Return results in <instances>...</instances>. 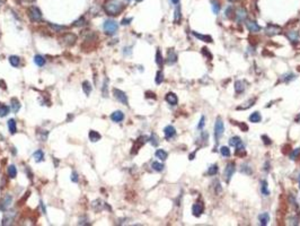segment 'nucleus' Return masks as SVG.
Listing matches in <instances>:
<instances>
[{
	"mask_svg": "<svg viewBox=\"0 0 300 226\" xmlns=\"http://www.w3.org/2000/svg\"><path fill=\"white\" fill-rule=\"evenodd\" d=\"M104 10L111 16H116L123 10V5L119 0H107L104 3Z\"/></svg>",
	"mask_w": 300,
	"mask_h": 226,
	"instance_id": "1",
	"label": "nucleus"
},
{
	"mask_svg": "<svg viewBox=\"0 0 300 226\" xmlns=\"http://www.w3.org/2000/svg\"><path fill=\"white\" fill-rule=\"evenodd\" d=\"M229 144H230V146H234V147L236 148V155L241 156V155L246 154V152H245V146H244L243 141L240 140L239 137H232V138L229 140Z\"/></svg>",
	"mask_w": 300,
	"mask_h": 226,
	"instance_id": "2",
	"label": "nucleus"
},
{
	"mask_svg": "<svg viewBox=\"0 0 300 226\" xmlns=\"http://www.w3.org/2000/svg\"><path fill=\"white\" fill-rule=\"evenodd\" d=\"M223 131H225L223 122H222V120L220 118H218L217 121H216V124H214V139H216V143H218L220 140V138L223 134Z\"/></svg>",
	"mask_w": 300,
	"mask_h": 226,
	"instance_id": "3",
	"label": "nucleus"
},
{
	"mask_svg": "<svg viewBox=\"0 0 300 226\" xmlns=\"http://www.w3.org/2000/svg\"><path fill=\"white\" fill-rule=\"evenodd\" d=\"M119 30V25L116 24V21H112V19H108L104 23V31L106 34L108 35H113L116 33V31Z\"/></svg>",
	"mask_w": 300,
	"mask_h": 226,
	"instance_id": "4",
	"label": "nucleus"
},
{
	"mask_svg": "<svg viewBox=\"0 0 300 226\" xmlns=\"http://www.w3.org/2000/svg\"><path fill=\"white\" fill-rule=\"evenodd\" d=\"M235 171H236L235 163H234V162L228 163L227 166H226V168H225V180H226V182H227V183L231 180V176L234 175Z\"/></svg>",
	"mask_w": 300,
	"mask_h": 226,
	"instance_id": "5",
	"label": "nucleus"
},
{
	"mask_svg": "<svg viewBox=\"0 0 300 226\" xmlns=\"http://www.w3.org/2000/svg\"><path fill=\"white\" fill-rule=\"evenodd\" d=\"M28 16L33 21H41L42 18V14L39 8L36 7H31L30 10H28Z\"/></svg>",
	"mask_w": 300,
	"mask_h": 226,
	"instance_id": "6",
	"label": "nucleus"
},
{
	"mask_svg": "<svg viewBox=\"0 0 300 226\" xmlns=\"http://www.w3.org/2000/svg\"><path fill=\"white\" fill-rule=\"evenodd\" d=\"M113 94H114V96H115V98H116L117 101H120L122 104H124V105H128V104H129V102H128V96L125 95L124 92H122V91H120V89L114 88Z\"/></svg>",
	"mask_w": 300,
	"mask_h": 226,
	"instance_id": "7",
	"label": "nucleus"
},
{
	"mask_svg": "<svg viewBox=\"0 0 300 226\" xmlns=\"http://www.w3.org/2000/svg\"><path fill=\"white\" fill-rule=\"evenodd\" d=\"M77 41V36L72 34V33H68V34H64L61 39V42H62L64 45H73Z\"/></svg>",
	"mask_w": 300,
	"mask_h": 226,
	"instance_id": "8",
	"label": "nucleus"
},
{
	"mask_svg": "<svg viewBox=\"0 0 300 226\" xmlns=\"http://www.w3.org/2000/svg\"><path fill=\"white\" fill-rule=\"evenodd\" d=\"M235 14H236V21L238 23H241V21H246V17H247V11L245 8H243V7H239L237 8V10L235 11Z\"/></svg>",
	"mask_w": 300,
	"mask_h": 226,
	"instance_id": "9",
	"label": "nucleus"
},
{
	"mask_svg": "<svg viewBox=\"0 0 300 226\" xmlns=\"http://www.w3.org/2000/svg\"><path fill=\"white\" fill-rule=\"evenodd\" d=\"M281 27L279 26H275V25H268V27L265 28V33L266 35L269 36H274V35H278L281 33Z\"/></svg>",
	"mask_w": 300,
	"mask_h": 226,
	"instance_id": "10",
	"label": "nucleus"
},
{
	"mask_svg": "<svg viewBox=\"0 0 300 226\" xmlns=\"http://www.w3.org/2000/svg\"><path fill=\"white\" fill-rule=\"evenodd\" d=\"M246 21L245 24H246V26H247L249 32H252V33H257V32H259L261 27H259V25L256 21Z\"/></svg>",
	"mask_w": 300,
	"mask_h": 226,
	"instance_id": "11",
	"label": "nucleus"
},
{
	"mask_svg": "<svg viewBox=\"0 0 300 226\" xmlns=\"http://www.w3.org/2000/svg\"><path fill=\"white\" fill-rule=\"evenodd\" d=\"M164 134H165L166 139H172L176 134V130L173 125H167L164 129Z\"/></svg>",
	"mask_w": 300,
	"mask_h": 226,
	"instance_id": "12",
	"label": "nucleus"
},
{
	"mask_svg": "<svg viewBox=\"0 0 300 226\" xmlns=\"http://www.w3.org/2000/svg\"><path fill=\"white\" fill-rule=\"evenodd\" d=\"M165 100L166 102L168 104H170V105H176L177 102H178V98H177V96L174 93H167L165 96Z\"/></svg>",
	"mask_w": 300,
	"mask_h": 226,
	"instance_id": "13",
	"label": "nucleus"
},
{
	"mask_svg": "<svg viewBox=\"0 0 300 226\" xmlns=\"http://www.w3.org/2000/svg\"><path fill=\"white\" fill-rule=\"evenodd\" d=\"M287 37H288L292 43H298V42L300 41L299 34H298V32H296V31L288 32V33H287Z\"/></svg>",
	"mask_w": 300,
	"mask_h": 226,
	"instance_id": "14",
	"label": "nucleus"
},
{
	"mask_svg": "<svg viewBox=\"0 0 300 226\" xmlns=\"http://www.w3.org/2000/svg\"><path fill=\"white\" fill-rule=\"evenodd\" d=\"M111 119L114 122H121L123 119H124V114L122 111H115V112L112 113L111 115Z\"/></svg>",
	"mask_w": 300,
	"mask_h": 226,
	"instance_id": "15",
	"label": "nucleus"
},
{
	"mask_svg": "<svg viewBox=\"0 0 300 226\" xmlns=\"http://www.w3.org/2000/svg\"><path fill=\"white\" fill-rule=\"evenodd\" d=\"M177 61V54L175 53V51L173 50V49H170L169 51H168V54H167V62L169 63V64H173V63H175Z\"/></svg>",
	"mask_w": 300,
	"mask_h": 226,
	"instance_id": "16",
	"label": "nucleus"
},
{
	"mask_svg": "<svg viewBox=\"0 0 300 226\" xmlns=\"http://www.w3.org/2000/svg\"><path fill=\"white\" fill-rule=\"evenodd\" d=\"M202 211H203V208H202V205L201 204H194V205L192 206V213H193V215L199 217V216H201L202 214Z\"/></svg>",
	"mask_w": 300,
	"mask_h": 226,
	"instance_id": "17",
	"label": "nucleus"
},
{
	"mask_svg": "<svg viewBox=\"0 0 300 226\" xmlns=\"http://www.w3.org/2000/svg\"><path fill=\"white\" fill-rule=\"evenodd\" d=\"M11 204V197L10 195H6L5 198H3V200L1 201V205H0V209L1 210H5V209H7Z\"/></svg>",
	"mask_w": 300,
	"mask_h": 226,
	"instance_id": "18",
	"label": "nucleus"
},
{
	"mask_svg": "<svg viewBox=\"0 0 300 226\" xmlns=\"http://www.w3.org/2000/svg\"><path fill=\"white\" fill-rule=\"evenodd\" d=\"M235 91L237 94H240L245 91V82L244 80H237L235 82Z\"/></svg>",
	"mask_w": 300,
	"mask_h": 226,
	"instance_id": "19",
	"label": "nucleus"
},
{
	"mask_svg": "<svg viewBox=\"0 0 300 226\" xmlns=\"http://www.w3.org/2000/svg\"><path fill=\"white\" fill-rule=\"evenodd\" d=\"M192 34L197 37V39H199V40H201V41H204V42H212V37L210 36V35H203V34H199V33H197V32H192Z\"/></svg>",
	"mask_w": 300,
	"mask_h": 226,
	"instance_id": "20",
	"label": "nucleus"
},
{
	"mask_svg": "<svg viewBox=\"0 0 300 226\" xmlns=\"http://www.w3.org/2000/svg\"><path fill=\"white\" fill-rule=\"evenodd\" d=\"M88 137H89V139L93 141V143H96V141H98L102 137H101V134H98L97 131H95V130H90L89 131V134H88Z\"/></svg>",
	"mask_w": 300,
	"mask_h": 226,
	"instance_id": "21",
	"label": "nucleus"
},
{
	"mask_svg": "<svg viewBox=\"0 0 300 226\" xmlns=\"http://www.w3.org/2000/svg\"><path fill=\"white\" fill-rule=\"evenodd\" d=\"M261 120H262V116H261L259 112H254L249 116V121L253 122V123H259V122H261Z\"/></svg>",
	"mask_w": 300,
	"mask_h": 226,
	"instance_id": "22",
	"label": "nucleus"
},
{
	"mask_svg": "<svg viewBox=\"0 0 300 226\" xmlns=\"http://www.w3.org/2000/svg\"><path fill=\"white\" fill-rule=\"evenodd\" d=\"M182 21V14H181V7H179V5H177L176 6V9L174 11V21H175L176 24H178L179 21Z\"/></svg>",
	"mask_w": 300,
	"mask_h": 226,
	"instance_id": "23",
	"label": "nucleus"
},
{
	"mask_svg": "<svg viewBox=\"0 0 300 226\" xmlns=\"http://www.w3.org/2000/svg\"><path fill=\"white\" fill-rule=\"evenodd\" d=\"M92 89H93V87H92V84L88 82V80H85L83 82V93L86 94V95H89L90 93H92Z\"/></svg>",
	"mask_w": 300,
	"mask_h": 226,
	"instance_id": "24",
	"label": "nucleus"
},
{
	"mask_svg": "<svg viewBox=\"0 0 300 226\" xmlns=\"http://www.w3.org/2000/svg\"><path fill=\"white\" fill-rule=\"evenodd\" d=\"M11 109L15 113H17V111H19V109H21V103L15 97L11 98Z\"/></svg>",
	"mask_w": 300,
	"mask_h": 226,
	"instance_id": "25",
	"label": "nucleus"
},
{
	"mask_svg": "<svg viewBox=\"0 0 300 226\" xmlns=\"http://www.w3.org/2000/svg\"><path fill=\"white\" fill-rule=\"evenodd\" d=\"M33 157H34L35 162H42V161L44 159V153L42 152L41 149H39V150H36V152L33 154Z\"/></svg>",
	"mask_w": 300,
	"mask_h": 226,
	"instance_id": "26",
	"label": "nucleus"
},
{
	"mask_svg": "<svg viewBox=\"0 0 300 226\" xmlns=\"http://www.w3.org/2000/svg\"><path fill=\"white\" fill-rule=\"evenodd\" d=\"M270 220V216L268 213H264L262 215H259V223L261 225H266Z\"/></svg>",
	"mask_w": 300,
	"mask_h": 226,
	"instance_id": "27",
	"label": "nucleus"
},
{
	"mask_svg": "<svg viewBox=\"0 0 300 226\" xmlns=\"http://www.w3.org/2000/svg\"><path fill=\"white\" fill-rule=\"evenodd\" d=\"M167 153H166L164 149H158L157 152H156V157L157 158H159L160 161H165L166 158H167Z\"/></svg>",
	"mask_w": 300,
	"mask_h": 226,
	"instance_id": "28",
	"label": "nucleus"
},
{
	"mask_svg": "<svg viewBox=\"0 0 300 226\" xmlns=\"http://www.w3.org/2000/svg\"><path fill=\"white\" fill-rule=\"evenodd\" d=\"M14 216H15V214H14V213H8L7 215L3 217V219H2V225L10 224L11 220H12V218H14Z\"/></svg>",
	"mask_w": 300,
	"mask_h": 226,
	"instance_id": "29",
	"label": "nucleus"
},
{
	"mask_svg": "<svg viewBox=\"0 0 300 226\" xmlns=\"http://www.w3.org/2000/svg\"><path fill=\"white\" fill-rule=\"evenodd\" d=\"M8 129H9V131H10V134H16V131H17V128H16V122H15V120L14 119H10L9 121H8Z\"/></svg>",
	"mask_w": 300,
	"mask_h": 226,
	"instance_id": "30",
	"label": "nucleus"
},
{
	"mask_svg": "<svg viewBox=\"0 0 300 226\" xmlns=\"http://www.w3.org/2000/svg\"><path fill=\"white\" fill-rule=\"evenodd\" d=\"M34 62H35V64H37L39 67H43L44 66V63H45V59L42 57V55H35L34 57Z\"/></svg>",
	"mask_w": 300,
	"mask_h": 226,
	"instance_id": "31",
	"label": "nucleus"
},
{
	"mask_svg": "<svg viewBox=\"0 0 300 226\" xmlns=\"http://www.w3.org/2000/svg\"><path fill=\"white\" fill-rule=\"evenodd\" d=\"M255 103V98H252V100H249L247 102L244 103V105H241V106H238V110H245V109H249V107H252L253 106V104Z\"/></svg>",
	"mask_w": 300,
	"mask_h": 226,
	"instance_id": "32",
	"label": "nucleus"
},
{
	"mask_svg": "<svg viewBox=\"0 0 300 226\" xmlns=\"http://www.w3.org/2000/svg\"><path fill=\"white\" fill-rule=\"evenodd\" d=\"M9 62H10V64L12 67H18L19 66V63H21V60H19V58L18 57H16V55H11L10 58H9Z\"/></svg>",
	"mask_w": 300,
	"mask_h": 226,
	"instance_id": "33",
	"label": "nucleus"
},
{
	"mask_svg": "<svg viewBox=\"0 0 300 226\" xmlns=\"http://www.w3.org/2000/svg\"><path fill=\"white\" fill-rule=\"evenodd\" d=\"M262 186H261V191H262V193L264 195H270V191H269V188H268V182L266 181H262Z\"/></svg>",
	"mask_w": 300,
	"mask_h": 226,
	"instance_id": "34",
	"label": "nucleus"
},
{
	"mask_svg": "<svg viewBox=\"0 0 300 226\" xmlns=\"http://www.w3.org/2000/svg\"><path fill=\"white\" fill-rule=\"evenodd\" d=\"M9 113V107L7 105H0V116L3 118Z\"/></svg>",
	"mask_w": 300,
	"mask_h": 226,
	"instance_id": "35",
	"label": "nucleus"
},
{
	"mask_svg": "<svg viewBox=\"0 0 300 226\" xmlns=\"http://www.w3.org/2000/svg\"><path fill=\"white\" fill-rule=\"evenodd\" d=\"M151 167L157 171V172H161L163 170H164V165L161 164V163H159V162H154L152 164H151Z\"/></svg>",
	"mask_w": 300,
	"mask_h": 226,
	"instance_id": "36",
	"label": "nucleus"
},
{
	"mask_svg": "<svg viewBox=\"0 0 300 226\" xmlns=\"http://www.w3.org/2000/svg\"><path fill=\"white\" fill-rule=\"evenodd\" d=\"M220 153H221V155H222L223 157H229V156H230V149L228 148L227 146H222V147L220 148Z\"/></svg>",
	"mask_w": 300,
	"mask_h": 226,
	"instance_id": "37",
	"label": "nucleus"
},
{
	"mask_svg": "<svg viewBox=\"0 0 300 226\" xmlns=\"http://www.w3.org/2000/svg\"><path fill=\"white\" fill-rule=\"evenodd\" d=\"M296 78V76L293 75V73H287V75H284V76H282V78H281V80L282 82H288L290 80H293Z\"/></svg>",
	"mask_w": 300,
	"mask_h": 226,
	"instance_id": "38",
	"label": "nucleus"
},
{
	"mask_svg": "<svg viewBox=\"0 0 300 226\" xmlns=\"http://www.w3.org/2000/svg\"><path fill=\"white\" fill-rule=\"evenodd\" d=\"M8 174H9V176H10L11 179H12V177H15V176L17 175V170H16V167H15L14 165L8 166Z\"/></svg>",
	"mask_w": 300,
	"mask_h": 226,
	"instance_id": "39",
	"label": "nucleus"
},
{
	"mask_svg": "<svg viewBox=\"0 0 300 226\" xmlns=\"http://www.w3.org/2000/svg\"><path fill=\"white\" fill-rule=\"evenodd\" d=\"M211 7H212V10H213V12L217 15V14H219V10H220V5H219V2L218 1H212L211 2Z\"/></svg>",
	"mask_w": 300,
	"mask_h": 226,
	"instance_id": "40",
	"label": "nucleus"
},
{
	"mask_svg": "<svg viewBox=\"0 0 300 226\" xmlns=\"http://www.w3.org/2000/svg\"><path fill=\"white\" fill-rule=\"evenodd\" d=\"M218 173V166L216 164L211 165L208 170V174L209 175H216Z\"/></svg>",
	"mask_w": 300,
	"mask_h": 226,
	"instance_id": "41",
	"label": "nucleus"
},
{
	"mask_svg": "<svg viewBox=\"0 0 300 226\" xmlns=\"http://www.w3.org/2000/svg\"><path fill=\"white\" fill-rule=\"evenodd\" d=\"M49 26H50L51 30L55 32H61L66 30V26H59V25H54V24H49Z\"/></svg>",
	"mask_w": 300,
	"mask_h": 226,
	"instance_id": "42",
	"label": "nucleus"
},
{
	"mask_svg": "<svg viewBox=\"0 0 300 226\" xmlns=\"http://www.w3.org/2000/svg\"><path fill=\"white\" fill-rule=\"evenodd\" d=\"M156 62L158 66H161L163 64V55L160 53V50H157V53H156Z\"/></svg>",
	"mask_w": 300,
	"mask_h": 226,
	"instance_id": "43",
	"label": "nucleus"
},
{
	"mask_svg": "<svg viewBox=\"0 0 300 226\" xmlns=\"http://www.w3.org/2000/svg\"><path fill=\"white\" fill-rule=\"evenodd\" d=\"M156 84H161L163 80H164V75H163V72L161 71H158L157 72V75H156Z\"/></svg>",
	"mask_w": 300,
	"mask_h": 226,
	"instance_id": "44",
	"label": "nucleus"
},
{
	"mask_svg": "<svg viewBox=\"0 0 300 226\" xmlns=\"http://www.w3.org/2000/svg\"><path fill=\"white\" fill-rule=\"evenodd\" d=\"M300 155V148H296L291 154H290V158L291 159H297V157Z\"/></svg>",
	"mask_w": 300,
	"mask_h": 226,
	"instance_id": "45",
	"label": "nucleus"
},
{
	"mask_svg": "<svg viewBox=\"0 0 300 226\" xmlns=\"http://www.w3.org/2000/svg\"><path fill=\"white\" fill-rule=\"evenodd\" d=\"M150 141H151V144L154 145V146H157L158 145V138H157V136L155 134H151V138H150Z\"/></svg>",
	"mask_w": 300,
	"mask_h": 226,
	"instance_id": "46",
	"label": "nucleus"
},
{
	"mask_svg": "<svg viewBox=\"0 0 300 226\" xmlns=\"http://www.w3.org/2000/svg\"><path fill=\"white\" fill-rule=\"evenodd\" d=\"M83 24H85V19L83 18H80V19H78V21H74V26H83Z\"/></svg>",
	"mask_w": 300,
	"mask_h": 226,
	"instance_id": "47",
	"label": "nucleus"
},
{
	"mask_svg": "<svg viewBox=\"0 0 300 226\" xmlns=\"http://www.w3.org/2000/svg\"><path fill=\"white\" fill-rule=\"evenodd\" d=\"M204 121H206V118H204V116H201L200 123H199V125H197V128H199V129H202V128L204 127Z\"/></svg>",
	"mask_w": 300,
	"mask_h": 226,
	"instance_id": "48",
	"label": "nucleus"
},
{
	"mask_svg": "<svg viewBox=\"0 0 300 226\" xmlns=\"http://www.w3.org/2000/svg\"><path fill=\"white\" fill-rule=\"evenodd\" d=\"M262 139H263V141L266 145H271V140H270V138L268 136H262Z\"/></svg>",
	"mask_w": 300,
	"mask_h": 226,
	"instance_id": "49",
	"label": "nucleus"
},
{
	"mask_svg": "<svg viewBox=\"0 0 300 226\" xmlns=\"http://www.w3.org/2000/svg\"><path fill=\"white\" fill-rule=\"evenodd\" d=\"M71 181L72 182H78V176H77L76 172H72V174H71Z\"/></svg>",
	"mask_w": 300,
	"mask_h": 226,
	"instance_id": "50",
	"label": "nucleus"
},
{
	"mask_svg": "<svg viewBox=\"0 0 300 226\" xmlns=\"http://www.w3.org/2000/svg\"><path fill=\"white\" fill-rule=\"evenodd\" d=\"M131 21H132V18H124V19L122 21V24H123V25H128V24H130Z\"/></svg>",
	"mask_w": 300,
	"mask_h": 226,
	"instance_id": "51",
	"label": "nucleus"
},
{
	"mask_svg": "<svg viewBox=\"0 0 300 226\" xmlns=\"http://www.w3.org/2000/svg\"><path fill=\"white\" fill-rule=\"evenodd\" d=\"M231 10H232V8H231V7H229L227 10H226V16H227V17H230V15H231Z\"/></svg>",
	"mask_w": 300,
	"mask_h": 226,
	"instance_id": "52",
	"label": "nucleus"
},
{
	"mask_svg": "<svg viewBox=\"0 0 300 226\" xmlns=\"http://www.w3.org/2000/svg\"><path fill=\"white\" fill-rule=\"evenodd\" d=\"M172 2L174 3V5H178V2H179V0H172Z\"/></svg>",
	"mask_w": 300,
	"mask_h": 226,
	"instance_id": "53",
	"label": "nucleus"
},
{
	"mask_svg": "<svg viewBox=\"0 0 300 226\" xmlns=\"http://www.w3.org/2000/svg\"><path fill=\"white\" fill-rule=\"evenodd\" d=\"M299 186H300V177H299Z\"/></svg>",
	"mask_w": 300,
	"mask_h": 226,
	"instance_id": "54",
	"label": "nucleus"
},
{
	"mask_svg": "<svg viewBox=\"0 0 300 226\" xmlns=\"http://www.w3.org/2000/svg\"><path fill=\"white\" fill-rule=\"evenodd\" d=\"M230 1H236V0H230Z\"/></svg>",
	"mask_w": 300,
	"mask_h": 226,
	"instance_id": "55",
	"label": "nucleus"
},
{
	"mask_svg": "<svg viewBox=\"0 0 300 226\" xmlns=\"http://www.w3.org/2000/svg\"><path fill=\"white\" fill-rule=\"evenodd\" d=\"M137 1H141V0H137Z\"/></svg>",
	"mask_w": 300,
	"mask_h": 226,
	"instance_id": "56",
	"label": "nucleus"
},
{
	"mask_svg": "<svg viewBox=\"0 0 300 226\" xmlns=\"http://www.w3.org/2000/svg\"><path fill=\"white\" fill-rule=\"evenodd\" d=\"M128 1H130V0H128Z\"/></svg>",
	"mask_w": 300,
	"mask_h": 226,
	"instance_id": "57",
	"label": "nucleus"
}]
</instances>
